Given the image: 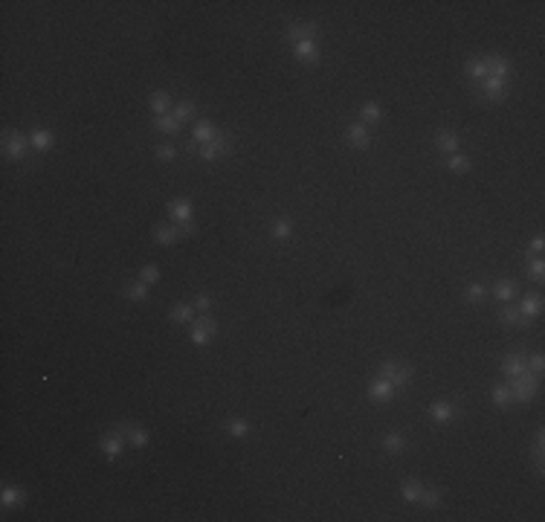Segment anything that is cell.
Masks as SVG:
<instances>
[{"instance_id": "1", "label": "cell", "mask_w": 545, "mask_h": 522, "mask_svg": "<svg viewBox=\"0 0 545 522\" xmlns=\"http://www.w3.org/2000/svg\"><path fill=\"white\" fill-rule=\"evenodd\" d=\"M510 395L516 397V400H531V397L536 395V377H531V374H522V377H513V389H510Z\"/></svg>"}, {"instance_id": "2", "label": "cell", "mask_w": 545, "mask_h": 522, "mask_svg": "<svg viewBox=\"0 0 545 522\" xmlns=\"http://www.w3.org/2000/svg\"><path fill=\"white\" fill-rule=\"evenodd\" d=\"M380 377L389 380L392 386H403V383H409L412 371L409 369H400V366H394V363H383V366H380Z\"/></svg>"}, {"instance_id": "3", "label": "cell", "mask_w": 545, "mask_h": 522, "mask_svg": "<svg viewBox=\"0 0 545 522\" xmlns=\"http://www.w3.org/2000/svg\"><path fill=\"white\" fill-rule=\"evenodd\" d=\"M502 371H505V377H522L528 371V360L522 354H510V357H505V363H502Z\"/></svg>"}, {"instance_id": "4", "label": "cell", "mask_w": 545, "mask_h": 522, "mask_svg": "<svg viewBox=\"0 0 545 522\" xmlns=\"http://www.w3.org/2000/svg\"><path fill=\"white\" fill-rule=\"evenodd\" d=\"M226 151H229V136H226V134H218L209 145H203V148H200V157H206V160H215L218 154H226Z\"/></svg>"}, {"instance_id": "5", "label": "cell", "mask_w": 545, "mask_h": 522, "mask_svg": "<svg viewBox=\"0 0 545 522\" xmlns=\"http://www.w3.org/2000/svg\"><path fill=\"white\" fill-rule=\"evenodd\" d=\"M316 23H296V27L287 29V38L293 41V44H299V41H313V35H316Z\"/></svg>"}, {"instance_id": "6", "label": "cell", "mask_w": 545, "mask_h": 522, "mask_svg": "<svg viewBox=\"0 0 545 522\" xmlns=\"http://www.w3.org/2000/svg\"><path fill=\"white\" fill-rule=\"evenodd\" d=\"M215 328H218V325H215L212 316H203V319L195 325V331H192V340H195L197 345H200V342H209V337L215 334Z\"/></svg>"}, {"instance_id": "7", "label": "cell", "mask_w": 545, "mask_h": 522, "mask_svg": "<svg viewBox=\"0 0 545 522\" xmlns=\"http://www.w3.org/2000/svg\"><path fill=\"white\" fill-rule=\"evenodd\" d=\"M6 154L15 157V160H23V154H27V139L20 134H6Z\"/></svg>"}, {"instance_id": "8", "label": "cell", "mask_w": 545, "mask_h": 522, "mask_svg": "<svg viewBox=\"0 0 545 522\" xmlns=\"http://www.w3.org/2000/svg\"><path fill=\"white\" fill-rule=\"evenodd\" d=\"M296 58H299V61H319L316 41H299V44H296Z\"/></svg>"}, {"instance_id": "9", "label": "cell", "mask_w": 545, "mask_h": 522, "mask_svg": "<svg viewBox=\"0 0 545 522\" xmlns=\"http://www.w3.org/2000/svg\"><path fill=\"white\" fill-rule=\"evenodd\" d=\"M484 64H487V76H493V79H505L510 70V64L505 61V58H499V55H493V58H484Z\"/></svg>"}, {"instance_id": "10", "label": "cell", "mask_w": 545, "mask_h": 522, "mask_svg": "<svg viewBox=\"0 0 545 522\" xmlns=\"http://www.w3.org/2000/svg\"><path fill=\"white\" fill-rule=\"evenodd\" d=\"M102 450H105L107 459H116L119 453H122V435H119V432L105 435V438H102Z\"/></svg>"}, {"instance_id": "11", "label": "cell", "mask_w": 545, "mask_h": 522, "mask_svg": "<svg viewBox=\"0 0 545 522\" xmlns=\"http://www.w3.org/2000/svg\"><path fill=\"white\" fill-rule=\"evenodd\" d=\"M542 311V299L539 296H525L522 299V305H519V314H522V319H531V316H536Z\"/></svg>"}, {"instance_id": "12", "label": "cell", "mask_w": 545, "mask_h": 522, "mask_svg": "<svg viewBox=\"0 0 545 522\" xmlns=\"http://www.w3.org/2000/svg\"><path fill=\"white\" fill-rule=\"evenodd\" d=\"M368 395L374 397V400H386V397L394 395V386L389 383V380H374V383H371V389H368Z\"/></svg>"}, {"instance_id": "13", "label": "cell", "mask_w": 545, "mask_h": 522, "mask_svg": "<svg viewBox=\"0 0 545 522\" xmlns=\"http://www.w3.org/2000/svg\"><path fill=\"white\" fill-rule=\"evenodd\" d=\"M154 238H157V244H174L177 238H183V235H180V226H160V229L154 232Z\"/></svg>"}, {"instance_id": "14", "label": "cell", "mask_w": 545, "mask_h": 522, "mask_svg": "<svg viewBox=\"0 0 545 522\" xmlns=\"http://www.w3.org/2000/svg\"><path fill=\"white\" fill-rule=\"evenodd\" d=\"M169 212L174 218H177L180 224H186V221H192V206H188L186 200H174V203H171L169 206Z\"/></svg>"}, {"instance_id": "15", "label": "cell", "mask_w": 545, "mask_h": 522, "mask_svg": "<svg viewBox=\"0 0 545 522\" xmlns=\"http://www.w3.org/2000/svg\"><path fill=\"white\" fill-rule=\"evenodd\" d=\"M484 93H487L490 99H499L502 93H505V79H493V76H487V79H484Z\"/></svg>"}, {"instance_id": "16", "label": "cell", "mask_w": 545, "mask_h": 522, "mask_svg": "<svg viewBox=\"0 0 545 522\" xmlns=\"http://www.w3.org/2000/svg\"><path fill=\"white\" fill-rule=\"evenodd\" d=\"M215 136H218V134H215V128L209 125V122H200V125L195 128V143H203V145H209V143H212V139H215Z\"/></svg>"}, {"instance_id": "17", "label": "cell", "mask_w": 545, "mask_h": 522, "mask_svg": "<svg viewBox=\"0 0 545 522\" xmlns=\"http://www.w3.org/2000/svg\"><path fill=\"white\" fill-rule=\"evenodd\" d=\"M348 139L357 145V148H366V145H368V131L363 125H351L348 128Z\"/></svg>"}, {"instance_id": "18", "label": "cell", "mask_w": 545, "mask_h": 522, "mask_svg": "<svg viewBox=\"0 0 545 522\" xmlns=\"http://www.w3.org/2000/svg\"><path fill=\"white\" fill-rule=\"evenodd\" d=\"M420 493H423L420 482H403V499H406V502H418Z\"/></svg>"}, {"instance_id": "19", "label": "cell", "mask_w": 545, "mask_h": 522, "mask_svg": "<svg viewBox=\"0 0 545 522\" xmlns=\"http://www.w3.org/2000/svg\"><path fill=\"white\" fill-rule=\"evenodd\" d=\"M50 145H53V134H50V131H35V134H32V148L46 151Z\"/></svg>"}, {"instance_id": "20", "label": "cell", "mask_w": 545, "mask_h": 522, "mask_svg": "<svg viewBox=\"0 0 545 522\" xmlns=\"http://www.w3.org/2000/svg\"><path fill=\"white\" fill-rule=\"evenodd\" d=\"M467 73H470V76H473V79H487V64L482 61V58H473V61L467 64Z\"/></svg>"}, {"instance_id": "21", "label": "cell", "mask_w": 545, "mask_h": 522, "mask_svg": "<svg viewBox=\"0 0 545 522\" xmlns=\"http://www.w3.org/2000/svg\"><path fill=\"white\" fill-rule=\"evenodd\" d=\"M493 293H496V299H499V302H508V299L513 296V281H496Z\"/></svg>"}, {"instance_id": "22", "label": "cell", "mask_w": 545, "mask_h": 522, "mask_svg": "<svg viewBox=\"0 0 545 522\" xmlns=\"http://www.w3.org/2000/svg\"><path fill=\"white\" fill-rule=\"evenodd\" d=\"M429 415H432L435 421H449V418H453V406L449 404H435L432 409H429Z\"/></svg>"}, {"instance_id": "23", "label": "cell", "mask_w": 545, "mask_h": 522, "mask_svg": "<svg viewBox=\"0 0 545 522\" xmlns=\"http://www.w3.org/2000/svg\"><path fill=\"white\" fill-rule=\"evenodd\" d=\"M0 499H3L6 508H12L15 502H23V493H20L18 487H3V496H0Z\"/></svg>"}, {"instance_id": "24", "label": "cell", "mask_w": 545, "mask_h": 522, "mask_svg": "<svg viewBox=\"0 0 545 522\" xmlns=\"http://www.w3.org/2000/svg\"><path fill=\"white\" fill-rule=\"evenodd\" d=\"M192 113H195V105H192V102H180L177 108H174V119H177L180 125H183Z\"/></svg>"}, {"instance_id": "25", "label": "cell", "mask_w": 545, "mask_h": 522, "mask_svg": "<svg viewBox=\"0 0 545 522\" xmlns=\"http://www.w3.org/2000/svg\"><path fill=\"white\" fill-rule=\"evenodd\" d=\"M128 441L134 444V447H145V444H148V432L139 430V426H131V432H128Z\"/></svg>"}, {"instance_id": "26", "label": "cell", "mask_w": 545, "mask_h": 522, "mask_svg": "<svg viewBox=\"0 0 545 522\" xmlns=\"http://www.w3.org/2000/svg\"><path fill=\"white\" fill-rule=\"evenodd\" d=\"M386 450L389 453H403V447H406V438L403 435H386Z\"/></svg>"}, {"instance_id": "27", "label": "cell", "mask_w": 545, "mask_h": 522, "mask_svg": "<svg viewBox=\"0 0 545 522\" xmlns=\"http://www.w3.org/2000/svg\"><path fill=\"white\" fill-rule=\"evenodd\" d=\"M157 128H160V131H165V134H177L180 122L174 116H160V119H157Z\"/></svg>"}, {"instance_id": "28", "label": "cell", "mask_w": 545, "mask_h": 522, "mask_svg": "<svg viewBox=\"0 0 545 522\" xmlns=\"http://www.w3.org/2000/svg\"><path fill=\"white\" fill-rule=\"evenodd\" d=\"M125 293L131 299H145L148 296V284H145V281H134V284H128L125 288Z\"/></svg>"}, {"instance_id": "29", "label": "cell", "mask_w": 545, "mask_h": 522, "mask_svg": "<svg viewBox=\"0 0 545 522\" xmlns=\"http://www.w3.org/2000/svg\"><path fill=\"white\" fill-rule=\"evenodd\" d=\"M290 232H293V226H290V221H276V226H273V238H278V241H285V238H290Z\"/></svg>"}, {"instance_id": "30", "label": "cell", "mask_w": 545, "mask_h": 522, "mask_svg": "<svg viewBox=\"0 0 545 522\" xmlns=\"http://www.w3.org/2000/svg\"><path fill=\"white\" fill-rule=\"evenodd\" d=\"M438 148L441 151H456L458 148V136L456 134H441L438 136Z\"/></svg>"}, {"instance_id": "31", "label": "cell", "mask_w": 545, "mask_h": 522, "mask_svg": "<svg viewBox=\"0 0 545 522\" xmlns=\"http://www.w3.org/2000/svg\"><path fill=\"white\" fill-rule=\"evenodd\" d=\"M171 319H174V322H186V319H192V307L188 305H174L171 307Z\"/></svg>"}, {"instance_id": "32", "label": "cell", "mask_w": 545, "mask_h": 522, "mask_svg": "<svg viewBox=\"0 0 545 522\" xmlns=\"http://www.w3.org/2000/svg\"><path fill=\"white\" fill-rule=\"evenodd\" d=\"M151 108L162 116V113L169 110V96H165V93H154V96H151Z\"/></svg>"}, {"instance_id": "33", "label": "cell", "mask_w": 545, "mask_h": 522, "mask_svg": "<svg viewBox=\"0 0 545 522\" xmlns=\"http://www.w3.org/2000/svg\"><path fill=\"white\" fill-rule=\"evenodd\" d=\"M226 430L232 432V435H247V432H250V423L244 421V418H235V421L226 423Z\"/></svg>"}, {"instance_id": "34", "label": "cell", "mask_w": 545, "mask_h": 522, "mask_svg": "<svg viewBox=\"0 0 545 522\" xmlns=\"http://www.w3.org/2000/svg\"><path fill=\"white\" fill-rule=\"evenodd\" d=\"M508 400H510V389H505V386L493 389V404L496 406H508Z\"/></svg>"}, {"instance_id": "35", "label": "cell", "mask_w": 545, "mask_h": 522, "mask_svg": "<svg viewBox=\"0 0 545 522\" xmlns=\"http://www.w3.org/2000/svg\"><path fill=\"white\" fill-rule=\"evenodd\" d=\"M418 502H423V505H426V508H435V505L441 502V493H438V490H423Z\"/></svg>"}, {"instance_id": "36", "label": "cell", "mask_w": 545, "mask_h": 522, "mask_svg": "<svg viewBox=\"0 0 545 522\" xmlns=\"http://www.w3.org/2000/svg\"><path fill=\"white\" fill-rule=\"evenodd\" d=\"M449 169H453V171H467V169H470V160H467V157H461V154H453V157H449Z\"/></svg>"}, {"instance_id": "37", "label": "cell", "mask_w": 545, "mask_h": 522, "mask_svg": "<svg viewBox=\"0 0 545 522\" xmlns=\"http://www.w3.org/2000/svg\"><path fill=\"white\" fill-rule=\"evenodd\" d=\"M502 319H505V322H525V319H522V314H519V307H502Z\"/></svg>"}, {"instance_id": "38", "label": "cell", "mask_w": 545, "mask_h": 522, "mask_svg": "<svg viewBox=\"0 0 545 522\" xmlns=\"http://www.w3.org/2000/svg\"><path fill=\"white\" fill-rule=\"evenodd\" d=\"M174 145L171 143H162V145H157V157H160V160H174Z\"/></svg>"}, {"instance_id": "39", "label": "cell", "mask_w": 545, "mask_h": 522, "mask_svg": "<svg viewBox=\"0 0 545 522\" xmlns=\"http://www.w3.org/2000/svg\"><path fill=\"white\" fill-rule=\"evenodd\" d=\"M363 119L377 122V119H380V108H377V105H366V108H363Z\"/></svg>"}, {"instance_id": "40", "label": "cell", "mask_w": 545, "mask_h": 522, "mask_svg": "<svg viewBox=\"0 0 545 522\" xmlns=\"http://www.w3.org/2000/svg\"><path fill=\"white\" fill-rule=\"evenodd\" d=\"M160 279V270H157V267H145L143 270V281L145 284H151V281H157Z\"/></svg>"}, {"instance_id": "41", "label": "cell", "mask_w": 545, "mask_h": 522, "mask_svg": "<svg viewBox=\"0 0 545 522\" xmlns=\"http://www.w3.org/2000/svg\"><path fill=\"white\" fill-rule=\"evenodd\" d=\"M467 296H470V299H482L484 296V288H482V284H470V288H467Z\"/></svg>"}, {"instance_id": "42", "label": "cell", "mask_w": 545, "mask_h": 522, "mask_svg": "<svg viewBox=\"0 0 545 522\" xmlns=\"http://www.w3.org/2000/svg\"><path fill=\"white\" fill-rule=\"evenodd\" d=\"M542 270H545V264H542V258H534V261H531V273H534L536 279H539V276H542Z\"/></svg>"}, {"instance_id": "43", "label": "cell", "mask_w": 545, "mask_h": 522, "mask_svg": "<svg viewBox=\"0 0 545 522\" xmlns=\"http://www.w3.org/2000/svg\"><path fill=\"white\" fill-rule=\"evenodd\" d=\"M195 229H197V226L192 224V221H186V224H180V235H192V232H195Z\"/></svg>"}, {"instance_id": "44", "label": "cell", "mask_w": 545, "mask_h": 522, "mask_svg": "<svg viewBox=\"0 0 545 522\" xmlns=\"http://www.w3.org/2000/svg\"><path fill=\"white\" fill-rule=\"evenodd\" d=\"M195 307H200V311H206V307H209V296H203V293H200V296L195 299Z\"/></svg>"}, {"instance_id": "45", "label": "cell", "mask_w": 545, "mask_h": 522, "mask_svg": "<svg viewBox=\"0 0 545 522\" xmlns=\"http://www.w3.org/2000/svg\"><path fill=\"white\" fill-rule=\"evenodd\" d=\"M531 369H534V371H542V357H539V354H534V357H531Z\"/></svg>"}, {"instance_id": "46", "label": "cell", "mask_w": 545, "mask_h": 522, "mask_svg": "<svg viewBox=\"0 0 545 522\" xmlns=\"http://www.w3.org/2000/svg\"><path fill=\"white\" fill-rule=\"evenodd\" d=\"M531 247H534V250H536V252L542 250V235H539V238H534V244H531Z\"/></svg>"}]
</instances>
